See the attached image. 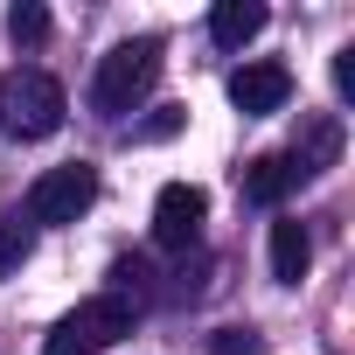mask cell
<instances>
[{
	"label": "cell",
	"mask_w": 355,
	"mask_h": 355,
	"mask_svg": "<svg viewBox=\"0 0 355 355\" xmlns=\"http://www.w3.org/2000/svg\"><path fill=\"white\" fill-rule=\"evenodd\" d=\"M153 77H160V42H153V35H132V42H119L112 56H98L91 105H98L105 119H125V112L153 91Z\"/></svg>",
	"instance_id": "6da1fadb"
},
{
	"label": "cell",
	"mask_w": 355,
	"mask_h": 355,
	"mask_svg": "<svg viewBox=\"0 0 355 355\" xmlns=\"http://www.w3.org/2000/svg\"><path fill=\"white\" fill-rule=\"evenodd\" d=\"M98 202V167L91 160H63L28 189V223H77Z\"/></svg>",
	"instance_id": "7a4b0ae2"
},
{
	"label": "cell",
	"mask_w": 355,
	"mask_h": 355,
	"mask_svg": "<svg viewBox=\"0 0 355 355\" xmlns=\"http://www.w3.org/2000/svg\"><path fill=\"white\" fill-rule=\"evenodd\" d=\"M63 112H70V98H63V84L49 70H15L8 77V125L21 139H49L63 125Z\"/></svg>",
	"instance_id": "3957f363"
},
{
	"label": "cell",
	"mask_w": 355,
	"mask_h": 355,
	"mask_svg": "<svg viewBox=\"0 0 355 355\" xmlns=\"http://www.w3.org/2000/svg\"><path fill=\"white\" fill-rule=\"evenodd\" d=\"M202 223H209V196L196 182H167L153 196V244L160 251H196L202 244Z\"/></svg>",
	"instance_id": "277c9868"
},
{
	"label": "cell",
	"mask_w": 355,
	"mask_h": 355,
	"mask_svg": "<svg viewBox=\"0 0 355 355\" xmlns=\"http://www.w3.org/2000/svg\"><path fill=\"white\" fill-rule=\"evenodd\" d=\"M132 313H139V306H132L125 293H98V300L70 306V313H63V327L98 355V348H112V341H125V334H132Z\"/></svg>",
	"instance_id": "5b68a950"
},
{
	"label": "cell",
	"mask_w": 355,
	"mask_h": 355,
	"mask_svg": "<svg viewBox=\"0 0 355 355\" xmlns=\"http://www.w3.org/2000/svg\"><path fill=\"white\" fill-rule=\"evenodd\" d=\"M286 98H293V70H286V63H244V70L230 77V105H237L244 119L286 112Z\"/></svg>",
	"instance_id": "8992f818"
},
{
	"label": "cell",
	"mask_w": 355,
	"mask_h": 355,
	"mask_svg": "<svg viewBox=\"0 0 355 355\" xmlns=\"http://www.w3.org/2000/svg\"><path fill=\"white\" fill-rule=\"evenodd\" d=\"M293 189H300V174H293L286 153H258V160L244 167V202H258V209H279Z\"/></svg>",
	"instance_id": "52a82bcc"
},
{
	"label": "cell",
	"mask_w": 355,
	"mask_h": 355,
	"mask_svg": "<svg viewBox=\"0 0 355 355\" xmlns=\"http://www.w3.org/2000/svg\"><path fill=\"white\" fill-rule=\"evenodd\" d=\"M293 174H300V182H313V174H327L334 160H341V119H313L306 125V139H293Z\"/></svg>",
	"instance_id": "ba28073f"
},
{
	"label": "cell",
	"mask_w": 355,
	"mask_h": 355,
	"mask_svg": "<svg viewBox=\"0 0 355 355\" xmlns=\"http://www.w3.org/2000/svg\"><path fill=\"white\" fill-rule=\"evenodd\" d=\"M258 28H265V0H216V8H209V35H216V49H244Z\"/></svg>",
	"instance_id": "9c48e42d"
},
{
	"label": "cell",
	"mask_w": 355,
	"mask_h": 355,
	"mask_svg": "<svg viewBox=\"0 0 355 355\" xmlns=\"http://www.w3.org/2000/svg\"><path fill=\"white\" fill-rule=\"evenodd\" d=\"M306 265H313V237H306V223H272V279H279V286H300Z\"/></svg>",
	"instance_id": "30bf717a"
},
{
	"label": "cell",
	"mask_w": 355,
	"mask_h": 355,
	"mask_svg": "<svg viewBox=\"0 0 355 355\" xmlns=\"http://www.w3.org/2000/svg\"><path fill=\"white\" fill-rule=\"evenodd\" d=\"M28 251H35V223L15 216V209H0V272H21Z\"/></svg>",
	"instance_id": "8fae6325"
},
{
	"label": "cell",
	"mask_w": 355,
	"mask_h": 355,
	"mask_svg": "<svg viewBox=\"0 0 355 355\" xmlns=\"http://www.w3.org/2000/svg\"><path fill=\"white\" fill-rule=\"evenodd\" d=\"M8 35L15 42H49V8H35V0H15V8H8Z\"/></svg>",
	"instance_id": "7c38bea8"
},
{
	"label": "cell",
	"mask_w": 355,
	"mask_h": 355,
	"mask_svg": "<svg viewBox=\"0 0 355 355\" xmlns=\"http://www.w3.org/2000/svg\"><path fill=\"white\" fill-rule=\"evenodd\" d=\"M167 132H182V105H167L160 119H146V125H132V139H167Z\"/></svg>",
	"instance_id": "4fadbf2b"
},
{
	"label": "cell",
	"mask_w": 355,
	"mask_h": 355,
	"mask_svg": "<svg viewBox=\"0 0 355 355\" xmlns=\"http://www.w3.org/2000/svg\"><path fill=\"white\" fill-rule=\"evenodd\" d=\"M216 355H258V334L251 327H223L216 334Z\"/></svg>",
	"instance_id": "5bb4252c"
},
{
	"label": "cell",
	"mask_w": 355,
	"mask_h": 355,
	"mask_svg": "<svg viewBox=\"0 0 355 355\" xmlns=\"http://www.w3.org/2000/svg\"><path fill=\"white\" fill-rule=\"evenodd\" d=\"M334 91H341V98H355V49H341V56H334Z\"/></svg>",
	"instance_id": "9a60e30c"
}]
</instances>
